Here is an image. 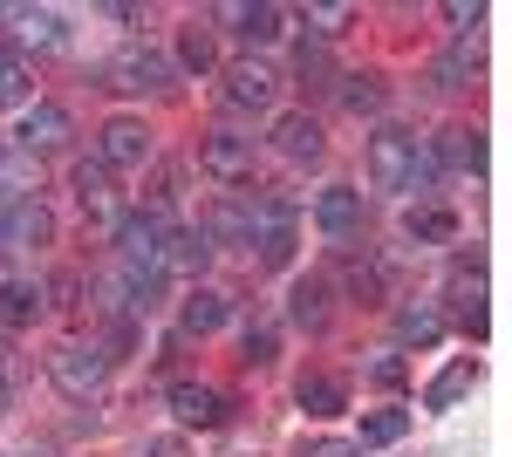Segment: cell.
Returning a JSON list of instances; mask_svg holds the SVG:
<instances>
[{"mask_svg":"<svg viewBox=\"0 0 512 457\" xmlns=\"http://www.w3.org/2000/svg\"><path fill=\"white\" fill-rule=\"evenodd\" d=\"M294 403H301L308 417H335V410L349 403V389H342L335 376H301L294 382Z\"/></svg>","mask_w":512,"mask_h":457,"instance_id":"17","label":"cell"},{"mask_svg":"<svg viewBox=\"0 0 512 457\" xmlns=\"http://www.w3.org/2000/svg\"><path fill=\"white\" fill-rule=\"evenodd\" d=\"M219 21H233L246 41H274L280 28H287V14H280V7H267V0H260V7H239V0H233V7H219Z\"/></svg>","mask_w":512,"mask_h":457,"instance_id":"16","label":"cell"},{"mask_svg":"<svg viewBox=\"0 0 512 457\" xmlns=\"http://www.w3.org/2000/svg\"><path fill=\"white\" fill-rule=\"evenodd\" d=\"M7 21H14L21 55H28V48H41V55H48V48H62V41H69V28H62V14H55V7H14Z\"/></svg>","mask_w":512,"mask_h":457,"instance_id":"13","label":"cell"},{"mask_svg":"<svg viewBox=\"0 0 512 457\" xmlns=\"http://www.w3.org/2000/svg\"><path fill=\"white\" fill-rule=\"evenodd\" d=\"M451 301H458V321H465V335H485V273L478 267H451Z\"/></svg>","mask_w":512,"mask_h":457,"instance_id":"14","label":"cell"},{"mask_svg":"<svg viewBox=\"0 0 512 457\" xmlns=\"http://www.w3.org/2000/svg\"><path fill=\"white\" fill-rule=\"evenodd\" d=\"M0 103H14V110L35 103V62L21 48H0Z\"/></svg>","mask_w":512,"mask_h":457,"instance_id":"15","label":"cell"},{"mask_svg":"<svg viewBox=\"0 0 512 457\" xmlns=\"http://www.w3.org/2000/svg\"><path fill=\"white\" fill-rule=\"evenodd\" d=\"M472 62H478V55H472V41H458L451 55H437V62H431V82H437V89H465Z\"/></svg>","mask_w":512,"mask_h":457,"instance_id":"25","label":"cell"},{"mask_svg":"<svg viewBox=\"0 0 512 457\" xmlns=\"http://www.w3.org/2000/svg\"><path fill=\"white\" fill-rule=\"evenodd\" d=\"M410 430V410H376V417H362V444H396Z\"/></svg>","mask_w":512,"mask_h":457,"instance_id":"28","label":"cell"},{"mask_svg":"<svg viewBox=\"0 0 512 457\" xmlns=\"http://www.w3.org/2000/svg\"><path fill=\"white\" fill-rule=\"evenodd\" d=\"M48 376L62 382L69 396H96L103 376H110V355H103V342H62L48 355Z\"/></svg>","mask_w":512,"mask_h":457,"instance_id":"2","label":"cell"},{"mask_svg":"<svg viewBox=\"0 0 512 457\" xmlns=\"http://www.w3.org/2000/svg\"><path fill=\"white\" fill-rule=\"evenodd\" d=\"M287 314H294L301 328H321V321H328V280H315V273H308V280H294Z\"/></svg>","mask_w":512,"mask_h":457,"instance_id":"20","label":"cell"},{"mask_svg":"<svg viewBox=\"0 0 512 457\" xmlns=\"http://www.w3.org/2000/svg\"><path fill=\"white\" fill-rule=\"evenodd\" d=\"M212 328H226V294L198 287L192 301H185V335H212Z\"/></svg>","mask_w":512,"mask_h":457,"instance_id":"23","label":"cell"},{"mask_svg":"<svg viewBox=\"0 0 512 457\" xmlns=\"http://www.w3.org/2000/svg\"><path fill=\"white\" fill-rule=\"evenodd\" d=\"M246 362H274V328H246Z\"/></svg>","mask_w":512,"mask_h":457,"instance_id":"31","label":"cell"},{"mask_svg":"<svg viewBox=\"0 0 512 457\" xmlns=\"http://www.w3.org/2000/svg\"><path fill=\"white\" fill-rule=\"evenodd\" d=\"M144 457H192V451H185L178 437H151V444H144Z\"/></svg>","mask_w":512,"mask_h":457,"instance_id":"32","label":"cell"},{"mask_svg":"<svg viewBox=\"0 0 512 457\" xmlns=\"http://www.w3.org/2000/svg\"><path fill=\"white\" fill-rule=\"evenodd\" d=\"M410 164H417V137L410 130H376L369 137V185L376 191H403Z\"/></svg>","mask_w":512,"mask_h":457,"instance_id":"3","label":"cell"},{"mask_svg":"<svg viewBox=\"0 0 512 457\" xmlns=\"http://www.w3.org/2000/svg\"><path fill=\"white\" fill-rule=\"evenodd\" d=\"M144 157H151V130H144L137 116H110L103 137H96V164H103V171H137Z\"/></svg>","mask_w":512,"mask_h":457,"instance_id":"5","label":"cell"},{"mask_svg":"<svg viewBox=\"0 0 512 457\" xmlns=\"http://www.w3.org/2000/svg\"><path fill=\"white\" fill-rule=\"evenodd\" d=\"M198 232H205L212 246H219V239H246V205H233V198H226V205H212Z\"/></svg>","mask_w":512,"mask_h":457,"instance_id":"26","label":"cell"},{"mask_svg":"<svg viewBox=\"0 0 512 457\" xmlns=\"http://www.w3.org/2000/svg\"><path fill=\"white\" fill-rule=\"evenodd\" d=\"M280 96V76H274V62H260V55H246V62H233L226 69V103L233 110H267Z\"/></svg>","mask_w":512,"mask_h":457,"instance_id":"6","label":"cell"},{"mask_svg":"<svg viewBox=\"0 0 512 457\" xmlns=\"http://www.w3.org/2000/svg\"><path fill=\"white\" fill-rule=\"evenodd\" d=\"M69 130H76V123H69L62 103H28V116H21V130H14V137H21V151H62V144H69Z\"/></svg>","mask_w":512,"mask_h":457,"instance_id":"8","label":"cell"},{"mask_svg":"<svg viewBox=\"0 0 512 457\" xmlns=\"http://www.w3.org/2000/svg\"><path fill=\"white\" fill-rule=\"evenodd\" d=\"M437 335H444V314H437L431 301H417V307H396V342H417V348H431Z\"/></svg>","mask_w":512,"mask_h":457,"instance_id":"19","label":"cell"},{"mask_svg":"<svg viewBox=\"0 0 512 457\" xmlns=\"http://www.w3.org/2000/svg\"><path fill=\"white\" fill-rule=\"evenodd\" d=\"M342 103H349L355 116H362V110H383V82H376V76H342Z\"/></svg>","mask_w":512,"mask_h":457,"instance_id":"29","label":"cell"},{"mask_svg":"<svg viewBox=\"0 0 512 457\" xmlns=\"http://www.w3.org/2000/svg\"><path fill=\"white\" fill-rule=\"evenodd\" d=\"M198 171L219 178V185H246V178H253V137H239V130H212V137L198 144Z\"/></svg>","mask_w":512,"mask_h":457,"instance_id":"4","label":"cell"},{"mask_svg":"<svg viewBox=\"0 0 512 457\" xmlns=\"http://www.w3.org/2000/svg\"><path fill=\"white\" fill-rule=\"evenodd\" d=\"M7 403H14V382H7V369H0V410H7Z\"/></svg>","mask_w":512,"mask_h":457,"instance_id":"34","label":"cell"},{"mask_svg":"<svg viewBox=\"0 0 512 457\" xmlns=\"http://www.w3.org/2000/svg\"><path fill=\"white\" fill-rule=\"evenodd\" d=\"M315 226L328 232V239H349V232L362 226V191L355 185H328L315 198Z\"/></svg>","mask_w":512,"mask_h":457,"instance_id":"12","label":"cell"},{"mask_svg":"<svg viewBox=\"0 0 512 457\" xmlns=\"http://www.w3.org/2000/svg\"><path fill=\"white\" fill-rule=\"evenodd\" d=\"M205 260H212V239L198 226H171L158 239V273H198Z\"/></svg>","mask_w":512,"mask_h":457,"instance_id":"10","label":"cell"},{"mask_svg":"<svg viewBox=\"0 0 512 457\" xmlns=\"http://www.w3.org/2000/svg\"><path fill=\"white\" fill-rule=\"evenodd\" d=\"M274 151L294 157V164H315V157L328 151V144H321V123H315L308 110H287V116L274 123Z\"/></svg>","mask_w":512,"mask_h":457,"instance_id":"11","label":"cell"},{"mask_svg":"<svg viewBox=\"0 0 512 457\" xmlns=\"http://www.w3.org/2000/svg\"><path fill=\"white\" fill-rule=\"evenodd\" d=\"M472 382H478V362H472V355H458V362H451V369H444V376L424 389V410H451V403H458Z\"/></svg>","mask_w":512,"mask_h":457,"instance_id":"18","label":"cell"},{"mask_svg":"<svg viewBox=\"0 0 512 457\" xmlns=\"http://www.w3.org/2000/svg\"><path fill=\"white\" fill-rule=\"evenodd\" d=\"M403 232H410V239L444 246V239H458V219H451L444 205H410V212H403Z\"/></svg>","mask_w":512,"mask_h":457,"instance_id":"21","label":"cell"},{"mask_svg":"<svg viewBox=\"0 0 512 457\" xmlns=\"http://www.w3.org/2000/svg\"><path fill=\"white\" fill-rule=\"evenodd\" d=\"M35 314H41V287H28V280H7V287H0V321L21 328V321H35Z\"/></svg>","mask_w":512,"mask_h":457,"instance_id":"24","label":"cell"},{"mask_svg":"<svg viewBox=\"0 0 512 457\" xmlns=\"http://www.w3.org/2000/svg\"><path fill=\"white\" fill-rule=\"evenodd\" d=\"M369 382H376V389H403V362H396V355L369 362Z\"/></svg>","mask_w":512,"mask_h":457,"instance_id":"30","label":"cell"},{"mask_svg":"<svg viewBox=\"0 0 512 457\" xmlns=\"http://www.w3.org/2000/svg\"><path fill=\"white\" fill-rule=\"evenodd\" d=\"M431 157L437 164H458V171H478L485 164V144H478V130H444Z\"/></svg>","mask_w":512,"mask_h":457,"instance_id":"22","label":"cell"},{"mask_svg":"<svg viewBox=\"0 0 512 457\" xmlns=\"http://www.w3.org/2000/svg\"><path fill=\"white\" fill-rule=\"evenodd\" d=\"M103 82H110L117 96L164 89V82H171V55H164V48H151V41H130V48H117V55L103 62Z\"/></svg>","mask_w":512,"mask_h":457,"instance_id":"1","label":"cell"},{"mask_svg":"<svg viewBox=\"0 0 512 457\" xmlns=\"http://www.w3.org/2000/svg\"><path fill=\"white\" fill-rule=\"evenodd\" d=\"M171 417L212 430V423H226V396L212 382H171Z\"/></svg>","mask_w":512,"mask_h":457,"instance_id":"9","label":"cell"},{"mask_svg":"<svg viewBox=\"0 0 512 457\" xmlns=\"http://www.w3.org/2000/svg\"><path fill=\"white\" fill-rule=\"evenodd\" d=\"M212 62H219V55H212V35H205V28L192 21V28L178 35V69H192V76H205Z\"/></svg>","mask_w":512,"mask_h":457,"instance_id":"27","label":"cell"},{"mask_svg":"<svg viewBox=\"0 0 512 457\" xmlns=\"http://www.w3.org/2000/svg\"><path fill=\"white\" fill-rule=\"evenodd\" d=\"M308 457H362V444H342V437H328V444H315Z\"/></svg>","mask_w":512,"mask_h":457,"instance_id":"33","label":"cell"},{"mask_svg":"<svg viewBox=\"0 0 512 457\" xmlns=\"http://www.w3.org/2000/svg\"><path fill=\"white\" fill-rule=\"evenodd\" d=\"M69 185H76L82 212H89L96 226H110V232H117V185H110V171H103L96 157H82L76 171H69Z\"/></svg>","mask_w":512,"mask_h":457,"instance_id":"7","label":"cell"}]
</instances>
